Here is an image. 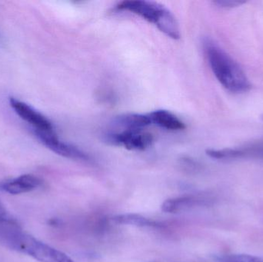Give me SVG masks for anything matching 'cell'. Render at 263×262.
Returning <instances> with one entry per match:
<instances>
[{
    "instance_id": "1",
    "label": "cell",
    "mask_w": 263,
    "mask_h": 262,
    "mask_svg": "<svg viewBox=\"0 0 263 262\" xmlns=\"http://www.w3.org/2000/svg\"><path fill=\"white\" fill-rule=\"evenodd\" d=\"M203 50L209 65L221 85L232 93L247 92L252 84L239 64L210 38L203 40Z\"/></svg>"
},
{
    "instance_id": "2",
    "label": "cell",
    "mask_w": 263,
    "mask_h": 262,
    "mask_svg": "<svg viewBox=\"0 0 263 262\" xmlns=\"http://www.w3.org/2000/svg\"><path fill=\"white\" fill-rule=\"evenodd\" d=\"M0 243L40 262H75L67 255L25 232L18 224H11L0 232Z\"/></svg>"
},
{
    "instance_id": "3",
    "label": "cell",
    "mask_w": 263,
    "mask_h": 262,
    "mask_svg": "<svg viewBox=\"0 0 263 262\" xmlns=\"http://www.w3.org/2000/svg\"><path fill=\"white\" fill-rule=\"evenodd\" d=\"M117 8L119 10L139 15L173 39L180 38V29L176 17L160 3L145 0H128L119 3Z\"/></svg>"
},
{
    "instance_id": "4",
    "label": "cell",
    "mask_w": 263,
    "mask_h": 262,
    "mask_svg": "<svg viewBox=\"0 0 263 262\" xmlns=\"http://www.w3.org/2000/svg\"><path fill=\"white\" fill-rule=\"evenodd\" d=\"M105 140L112 146H120L128 150L144 151L153 144V136L144 130H122L107 134Z\"/></svg>"
},
{
    "instance_id": "5",
    "label": "cell",
    "mask_w": 263,
    "mask_h": 262,
    "mask_svg": "<svg viewBox=\"0 0 263 262\" xmlns=\"http://www.w3.org/2000/svg\"><path fill=\"white\" fill-rule=\"evenodd\" d=\"M206 154L210 158L219 161L236 159H263V139L237 148L208 149Z\"/></svg>"
},
{
    "instance_id": "6",
    "label": "cell",
    "mask_w": 263,
    "mask_h": 262,
    "mask_svg": "<svg viewBox=\"0 0 263 262\" xmlns=\"http://www.w3.org/2000/svg\"><path fill=\"white\" fill-rule=\"evenodd\" d=\"M34 135L43 146L60 156L80 161H88L89 159V157L81 149L60 140L55 131L34 132Z\"/></svg>"
},
{
    "instance_id": "7",
    "label": "cell",
    "mask_w": 263,
    "mask_h": 262,
    "mask_svg": "<svg viewBox=\"0 0 263 262\" xmlns=\"http://www.w3.org/2000/svg\"><path fill=\"white\" fill-rule=\"evenodd\" d=\"M9 104L17 115L32 126L34 132L55 131L53 125L44 115L24 102L12 97L9 98Z\"/></svg>"
},
{
    "instance_id": "8",
    "label": "cell",
    "mask_w": 263,
    "mask_h": 262,
    "mask_svg": "<svg viewBox=\"0 0 263 262\" xmlns=\"http://www.w3.org/2000/svg\"><path fill=\"white\" fill-rule=\"evenodd\" d=\"M42 180L33 175H23L2 184L1 189L10 195H20L35 190L41 186Z\"/></svg>"
},
{
    "instance_id": "9",
    "label": "cell",
    "mask_w": 263,
    "mask_h": 262,
    "mask_svg": "<svg viewBox=\"0 0 263 262\" xmlns=\"http://www.w3.org/2000/svg\"><path fill=\"white\" fill-rule=\"evenodd\" d=\"M207 201V198L196 195L178 197L170 198L164 201L161 206V209L165 213H179L205 204Z\"/></svg>"
},
{
    "instance_id": "10",
    "label": "cell",
    "mask_w": 263,
    "mask_h": 262,
    "mask_svg": "<svg viewBox=\"0 0 263 262\" xmlns=\"http://www.w3.org/2000/svg\"><path fill=\"white\" fill-rule=\"evenodd\" d=\"M152 125L170 131H180L185 129V125L170 111L159 109L148 114Z\"/></svg>"
},
{
    "instance_id": "11",
    "label": "cell",
    "mask_w": 263,
    "mask_h": 262,
    "mask_svg": "<svg viewBox=\"0 0 263 262\" xmlns=\"http://www.w3.org/2000/svg\"><path fill=\"white\" fill-rule=\"evenodd\" d=\"M150 125H152L151 120L148 114H124L114 120V126L120 128L122 130H144Z\"/></svg>"
},
{
    "instance_id": "12",
    "label": "cell",
    "mask_w": 263,
    "mask_h": 262,
    "mask_svg": "<svg viewBox=\"0 0 263 262\" xmlns=\"http://www.w3.org/2000/svg\"><path fill=\"white\" fill-rule=\"evenodd\" d=\"M111 221L115 224L120 225V226L153 228V229H159V228L162 227L161 223L145 218L142 215H137V214H122V215H115L111 218Z\"/></svg>"
},
{
    "instance_id": "13",
    "label": "cell",
    "mask_w": 263,
    "mask_h": 262,
    "mask_svg": "<svg viewBox=\"0 0 263 262\" xmlns=\"http://www.w3.org/2000/svg\"><path fill=\"white\" fill-rule=\"evenodd\" d=\"M216 262H263V258L254 255L231 254L216 256Z\"/></svg>"
},
{
    "instance_id": "14",
    "label": "cell",
    "mask_w": 263,
    "mask_h": 262,
    "mask_svg": "<svg viewBox=\"0 0 263 262\" xmlns=\"http://www.w3.org/2000/svg\"><path fill=\"white\" fill-rule=\"evenodd\" d=\"M215 5L221 8L225 9H233V8L238 7L241 5L246 3L244 1H239V0H216L213 2Z\"/></svg>"
},
{
    "instance_id": "15",
    "label": "cell",
    "mask_w": 263,
    "mask_h": 262,
    "mask_svg": "<svg viewBox=\"0 0 263 262\" xmlns=\"http://www.w3.org/2000/svg\"><path fill=\"white\" fill-rule=\"evenodd\" d=\"M2 44H3V37L0 35V46H1Z\"/></svg>"
},
{
    "instance_id": "16",
    "label": "cell",
    "mask_w": 263,
    "mask_h": 262,
    "mask_svg": "<svg viewBox=\"0 0 263 262\" xmlns=\"http://www.w3.org/2000/svg\"><path fill=\"white\" fill-rule=\"evenodd\" d=\"M3 210H4V209H3V208L2 207L1 205H0V212Z\"/></svg>"
},
{
    "instance_id": "17",
    "label": "cell",
    "mask_w": 263,
    "mask_h": 262,
    "mask_svg": "<svg viewBox=\"0 0 263 262\" xmlns=\"http://www.w3.org/2000/svg\"><path fill=\"white\" fill-rule=\"evenodd\" d=\"M260 118H261V119H262L263 121V115H261Z\"/></svg>"
}]
</instances>
